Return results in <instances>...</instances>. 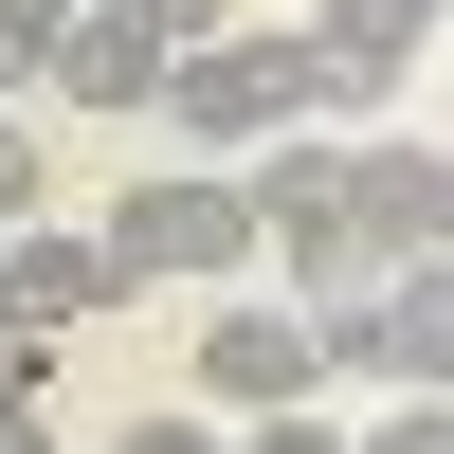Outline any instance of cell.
I'll use <instances>...</instances> for the list:
<instances>
[{"mask_svg":"<svg viewBox=\"0 0 454 454\" xmlns=\"http://www.w3.org/2000/svg\"><path fill=\"white\" fill-rule=\"evenodd\" d=\"M237 200H254V273H273L291 309H327V291H382V273H364V218H346V145L273 128V145L237 164Z\"/></svg>","mask_w":454,"mask_h":454,"instance_id":"cell-2","label":"cell"},{"mask_svg":"<svg viewBox=\"0 0 454 454\" xmlns=\"http://www.w3.org/2000/svg\"><path fill=\"white\" fill-rule=\"evenodd\" d=\"M436 19H454V0H327L309 36H327V55H364V73H382V91H400V55H419Z\"/></svg>","mask_w":454,"mask_h":454,"instance_id":"cell-8","label":"cell"},{"mask_svg":"<svg viewBox=\"0 0 454 454\" xmlns=\"http://www.w3.org/2000/svg\"><path fill=\"white\" fill-rule=\"evenodd\" d=\"M346 454H454V400H382V419H364Z\"/></svg>","mask_w":454,"mask_h":454,"instance_id":"cell-10","label":"cell"},{"mask_svg":"<svg viewBox=\"0 0 454 454\" xmlns=\"http://www.w3.org/2000/svg\"><path fill=\"white\" fill-rule=\"evenodd\" d=\"M145 19H164V55H218V36H237V0H145Z\"/></svg>","mask_w":454,"mask_h":454,"instance_id":"cell-13","label":"cell"},{"mask_svg":"<svg viewBox=\"0 0 454 454\" xmlns=\"http://www.w3.org/2000/svg\"><path fill=\"white\" fill-rule=\"evenodd\" d=\"M327 346L291 291H237V309H200V419H273V400H309Z\"/></svg>","mask_w":454,"mask_h":454,"instance_id":"cell-4","label":"cell"},{"mask_svg":"<svg viewBox=\"0 0 454 454\" xmlns=\"http://www.w3.org/2000/svg\"><path fill=\"white\" fill-rule=\"evenodd\" d=\"M109 454H237V419H200V400H182V419H128Z\"/></svg>","mask_w":454,"mask_h":454,"instance_id":"cell-11","label":"cell"},{"mask_svg":"<svg viewBox=\"0 0 454 454\" xmlns=\"http://www.w3.org/2000/svg\"><path fill=\"white\" fill-rule=\"evenodd\" d=\"M309 109H382V73L327 55L309 19H237L218 55L164 73V128H182V145H273V128H309Z\"/></svg>","mask_w":454,"mask_h":454,"instance_id":"cell-1","label":"cell"},{"mask_svg":"<svg viewBox=\"0 0 454 454\" xmlns=\"http://www.w3.org/2000/svg\"><path fill=\"white\" fill-rule=\"evenodd\" d=\"M0 218H36V145H19V109H0Z\"/></svg>","mask_w":454,"mask_h":454,"instance_id":"cell-14","label":"cell"},{"mask_svg":"<svg viewBox=\"0 0 454 454\" xmlns=\"http://www.w3.org/2000/svg\"><path fill=\"white\" fill-rule=\"evenodd\" d=\"M237 454H346V436H327L309 400H273V419H237Z\"/></svg>","mask_w":454,"mask_h":454,"instance_id":"cell-12","label":"cell"},{"mask_svg":"<svg viewBox=\"0 0 454 454\" xmlns=\"http://www.w3.org/2000/svg\"><path fill=\"white\" fill-rule=\"evenodd\" d=\"M0 309H19V327H91V309H109V237L19 218V237H0Z\"/></svg>","mask_w":454,"mask_h":454,"instance_id":"cell-7","label":"cell"},{"mask_svg":"<svg viewBox=\"0 0 454 454\" xmlns=\"http://www.w3.org/2000/svg\"><path fill=\"white\" fill-rule=\"evenodd\" d=\"M346 218H364V273L454 254V145H346Z\"/></svg>","mask_w":454,"mask_h":454,"instance_id":"cell-6","label":"cell"},{"mask_svg":"<svg viewBox=\"0 0 454 454\" xmlns=\"http://www.w3.org/2000/svg\"><path fill=\"white\" fill-rule=\"evenodd\" d=\"M55 19H73V0H0V91H36V73H55Z\"/></svg>","mask_w":454,"mask_h":454,"instance_id":"cell-9","label":"cell"},{"mask_svg":"<svg viewBox=\"0 0 454 454\" xmlns=\"http://www.w3.org/2000/svg\"><path fill=\"white\" fill-rule=\"evenodd\" d=\"M91 237H109V291H164V273H254V200H237L218 164H145L128 200L91 218Z\"/></svg>","mask_w":454,"mask_h":454,"instance_id":"cell-3","label":"cell"},{"mask_svg":"<svg viewBox=\"0 0 454 454\" xmlns=\"http://www.w3.org/2000/svg\"><path fill=\"white\" fill-rule=\"evenodd\" d=\"M0 454H55V436H36V400H0Z\"/></svg>","mask_w":454,"mask_h":454,"instance_id":"cell-15","label":"cell"},{"mask_svg":"<svg viewBox=\"0 0 454 454\" xmlns=\"http://www.w3.org/2000/svg\"><path fill=\"white\" fill-rule=\"evenodd\" d=\"M164 19H145V0H73V19H55V73H36V91H55V109H109V128H145V109H164Z\"/></svg>","mask_w":454,"mask_h":454,"instance_id":"cell-5","label":"cell"}]
</instances>
